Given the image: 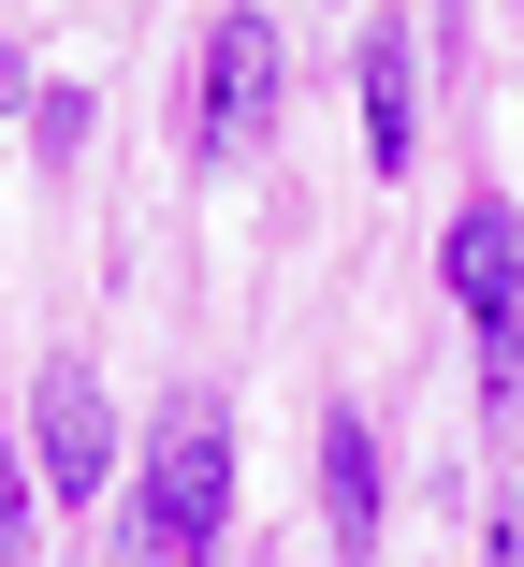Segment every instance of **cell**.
I'll return each mask as SVG.
<instances>
[{"label": "cell", "instance_id": "cell-1", "mask_svg": "<svg viewBox=\"0 0 524 567\" xmlns=\"http://www.w3.org/2000/svg\"><path fill=\"white\" fill-rule=\"evenodd\" d=\"M234 538V422L219 408H161L146 436V495H132V567H219Z\"/></svg>", "mask_w": 524, "mask_h": 567}, {"label": "cell", "instance_id": "cell-2", "mask_svg": "<svg viewBox=\"0 0 524 567\" xmlns=\"http://www.w3.org/2000/svg\"><path fill=\"white\" fill-rule=\"evenodd\" d=\"M452 306L481 320V364H495V393L524 379V218L481 189L466 218H452Z\"/></svg>", "mask_w": 524, "mask_h": 567}, {"label": "cell", "instance_id": "cell-3", "mask_svg": "<svg viewBox=\"0 0 524 567\" xmlns=\"http://www.w3.org/2000/svg\"><path fill=\"white\" fill-rule=\"evenodd\" d=\"M30 481L44 495H102V481H117V422H102V379L88 364H44L30 379Z\"/></svg>", "mask_w": 524, "mask_h": 567}, {"label": "cell", "instance_id": "cell-4", "mask_svg": "<svg viewBox=\"0 0 524 567\" xmlns=\"http://www.w3.org/2000/svg\"><path fill=\"white\" fill-rule=\"evenodd\" d=\"M277 132V16H219L204 44V161H248Z\"/></svg>", "mask_w": 524, "mask_h": 567}, {"label": "cell", "instance_id": "cell-5", "mask_svg": "<svg viewBox=\"0 0 524 567\" xmlns=\"http://www.w3.org/2000/svg\"><path fill=\"white\" fill-rule=\"evenodd\" d=\"M321 524H336V553H350V567L379 553V422H364V408H336V422H321Z\"/></svg>", "mask_w": 524, "mask_h": 567}, {"label": "cell", "instance_id": "cell-6", "mask_svg": "<svg viewBox=\"0 0 524 567\" xmlns=\"http://www.w3.org/2000/svg\"><path fill=\"white\" fill-rule=\"evenodd\" d=\"M408 132H423V87H408V30H364V161L408 175Z\"/></svg>", "mask_w": 524, "mask_h": 567}, {"label": "cell", "instance_id": "cell-7", "mask_svg": "<svg viewBox=\"0 0 524 567\" xmlns=\"http://www.w3.org/2000/svg\"><path fill=\"white\" fill-rule=\"evenodd\" d=\"M73 132H88V87H44V102H30V146L73 161Z\"/></svg>", "mask_w": 524, "mask_h": 567}, {"label": "cell", "instance_id": "cell-8", "mask_svg": "<svg viewBox=\"0 0 524 567\" xmlns=\"http://www.w3.org/2000/svg\"><path fill=\"white\" fill-rule=\"evenodd\" d=\"M481 567H524V524H495V553H481Z\"/></svg>", "mask_w": 524, "mask_h": 567}]
</instances>
